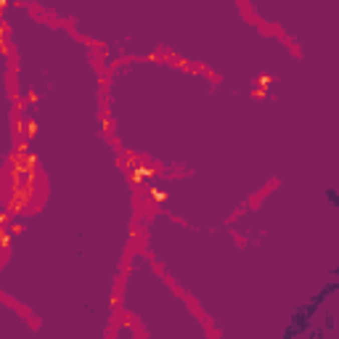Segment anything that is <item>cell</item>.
I'll list each match as a JSON object with an SVG mask.
<instances>
[{"instance_id": "6da1fadb", "label": "cell", "mask_w": 339, "mask_h": 339, "mask_svg": "<svg viewBox=\"0 0 339 339\" xmlns=\"http://www.w3.org/2000/svg\"><path fill=\"white\" fill-rule=\"evenodd\" d=\"M313 318H315V315H310L307 310L299 305V307L294 310V315L289 318V326H286V331H284V336H281V339H297L299 334H305L307 328L313 326Z\"/></svg>"}, {"instance_id": "7a4b0ae2", "label": "cell", "mask_w": 339, "mask_h": 339, "mask_svg": "<svg viewBox=\"0 0 339 339\" xmlns=\"http://www.w3.org/2000/svg\"><path fill=\"white\" fill-rule=\"evenodd\" d=\"M323 196H326V202H328L331 210H339V191H336V188H326Z\"/></svg>"}, {"instance_id": "3957f363", "label": "cell", "mask_w": 339, "mask_h": 339, "mask_svg": "<svg viewBox=\"0 0 339 339\" xmlns=\"http://www.w3.org/2000/svg\"><path fill=\"white\" fill-rule=\"evenodd\" d=\"M323 336V328H315V331H310V339H321Z\"/></svg>"}, {"instance_id": "277c9868", "label": "cell", "mask_w": 339, "mask_h": 339, "mask_svg": "<svg viewBox=\"0 0 339 339\" xmlns=\"http://www.w3.org/2000/svg\"><path fill=\"white\" fill-rule=\"evenodd\" d=\"M326 328H334V313L326 315Z\"/></svg>"}, {"instance_id": "5b68a950", "label": "cell", "mask_w": 339, "mask_h": 339, "mask_svg": "<svg viewBox=\"0 0 339 339\" xmlns=\"http://www.w3.org/2000/svg\"><path fill=\"white\" fill-rule=\"evenodd\" d=\"M331 276H334V278H339V262H336V268H331Z\"/></svg>"}]
</instances>
